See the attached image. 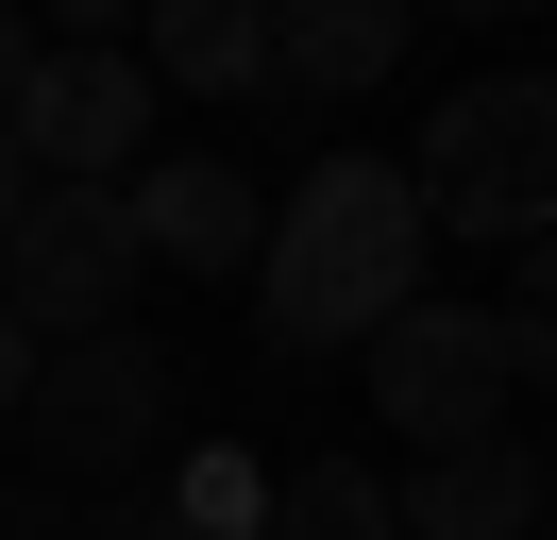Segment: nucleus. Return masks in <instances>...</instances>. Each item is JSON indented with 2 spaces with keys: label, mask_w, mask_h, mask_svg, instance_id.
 <instances>
[{
  "label": "nucleus",
  "mask_w": 557,
  "mask_h": 540,
  "mask_svg": "<svg viewBox=\"0 0 557 540\" xmlns=\"http://www.w3.org/2000/svg\"><path fill=\"white\" fill-rule=\"evenodd\" d=\"M35 51H51L35 17H0V119H17V85H35Z\"/></svg>",
  "instance_id": "obj_13"
},
{
  "label": "nucleus",
  "mask_w": 557,
  "mask_h": 540,
  "mask_svg": "<svg viewBox=\"0 0 557 540\" xmlns=\"http://www.w3.org/2000/svg\"><path fill=\"white\" fill-rule=\"evenodd\" d=\"M388 540H541V439H456L388 490Z\"/></svg>",
  "instance_id": "obj_9"
},
{
  "label": "nucleus",
  "mask_w": 557,
  "mask_h": 540,
  "mask_svg": "<svg viewBox=\"0 0 557 540\" xmlns=\"http://www.w3.org/2000/svg\"><path fill=\"white\" fill-rule=\"evenodd\" d=\"M170 405H186V371L152 355L136 321H119V338H69V355H35V405H17V439L51 456V490H102V472H152Z\"/></svg>",
  "instance_id": "obj_4"
},
{
  "label": "nucleus",
  "mask_w": 557,
  "mask_h": 540,
  "mask_svg": "<svg viewBox=\"0 0 557 540\" xmlns=\"http://www.w3.org/2000/svg\"><path fill=\"white\" fill-rule=\"evenodd\" d=\"M170 524L186 540H253V524H271V472H253V456H186V506H170Z\"/></svg>",
  "instance_id": "obj_12"
},
{
  "label": "nucleus",
  "mask_w": 557,
  "mask_h": 540,
  "mask_svg": "<svg viewBox=\"0 0 557 540\" xmlns=\"http://www.w3.org/2000/svg\"><path fill=\"white\" fill-rule=\"evenodd\" d=\"M17 202H35V169H17V152H0V220H17Z\"/></svg>",
  "instance_id": "obj_16"
},
{
  "label": "nucleus",
  "mask_w": 557,
  "mask_h": 540,
  "mask_svg": "<svg viewBox=\"0 0 557 540\" xmlns=\"http://www.w3.org/2000/svg\"><path fill=\"white\" fill-rule=\"evenodd\" d=\"M406 0H271V51H253V101L271 119H305V101H372L388 68H406Z\"/></svg>",
  "instance_id": "obj_8"
},
{
  "label": "nucleus",
  "mask_w": 557,
  "mask_h": 540,
  "mask_svg": "<svg viewBox=\"0 0 557 540\" xmlns=\"http://www.w3.org/2000/svg\"><path fill=\"white\" fill-rule=\"evenodd\" d=\"M406 202H422V236H507V254H541V220H557V85L541 68L456 85L440 119H422V152H406Z\"/></svg>",
  "instance_id": "obj_2"
},
{
  "label": "nucleus",
  "mask_w": 557,
  "mask_h": 540,
  "mask_svg": "<svg viewBox=\"0 0 557 540\" xmlns=\"http://www.w3.org/2000/svg\"><path fill=\"white\" fill-rule=\"evenodd\" d=\"M102 540H186V524H170V506H119V524H102Z\"/></svg>",
  "instance_id": "obj_15"
},
{
  "label": "nucleus",
  "mask_w": 557,
  "mask_h": 540,
  "mask_svg": "<svg viewBox=\"0 0 557 540\" xmlns=\"http://www.w3.org/2000/svg\"><path fill=\"white\" fill-rule=\"evenodd\" d=\"M119 236H136V270L253 287V236H271V202H253L220 152H136V169H119Z\"/></svg>",
  "instance_id": "obj_7"
},
{
  "label": "nucleus",
  "mask_w": 557,
  "mask_h": 540,
  "mask_svg": "<svg viewBox=\"0 0 557 540\" xmlns=\"http://www.w3.org/2000/svg\"><path fill=\"white\" fill-rule=\"evenodd\" d=\"M355 355H372V405L422 439V456L507 439V405H523V371H507V338H490V304H440V287H422L406 321H372Z\"/></svg>",
  "instance_id": "obj_5"
},
{
  "label": "nucleus",
  "mask_w": 557,
  "mask_h": 540,
  "mask_svg": "<svg viewBox=\"0 0 557 540\" xmlns=\"http://www.w3.org/2000/svg\"><path fill=\"white\" fill-rule=\"evenodd\" d=\"M136 236H119V186H35L17 220H0V321L35 338V355H69V338H119L136 321Z\"/></svg>",
  "instance_id": "obj_3"
},
{
  "label": "nucleus",
  "mask_w": 557,
  "mask_h": 540,
  "mask_svg": "<svg viewBox=\"0 0 557 540\" xmlns=\"http://www.w3.org/2000/svg\"><path fill=\"white\" fill-rule=\"evenodd\" d=\"M0 152L35 169V186H119V169L152 152V85L136 51H35V85H17V119H0Z\"/></svg>",
  "instance_id": "obj_6"
},
{
  "label": "nucleus",
  "mask_w": 557,
  "mask_h": 540,
  "mask_svg": "<svg viewBox=\"0 0 557 540\" xmlns=\"http://www.w3.org/2000/svg\"><path fill=\"white\" fill-rule=\"evenodd\" d=\"M17 405H35V338L0 321V422H17Z\"/></svg>",
  "instance_id": "obj_14"
},
{
  "label": "nucleus",
  "mask_w": 557,
  "mask_h": 540,
  "mask_svg": "<svg viewBox=\"0 0 557 540\" xmlns=\"http://www.w3.org/2000/svg\"><path fill=\"white\" fill-rule=\"evenodd\" d=\"M253 540H388V472H372V456L271 472V524H253Z\"/></svg>",
  "instance_id": "obj_11"
},
{
  "label": "nucleus",
  "mask_w": 557,
  "mask_h": 540,
  "mask_svg": "<svg viewBox=\"0 0 557 540\" xmlns=\"http://www.w3.org/2000/svg\"><path fill=\"white\" fill-rule=\"evenodd\" d=\"M422 202H406V169L388 152H321L305 186L271 202V236H253V338H271L287 371L305 355H355L372 321H406L422 304Z\"/></svg>",
  "instance_id": "obj_1"
},
{
  "label": "nucleus",
  "mask_w": 557,
  "mask_h": 540,
  "mask_svg": "<svg viewBox=\"0 0 557 540\" xmlns=\"http://www.w3.org/2000/svg\"><path fill=\"white\" fill-rule=\"evenodd\" d=\"M253 51H271V0H152L136 34V85H203V101H253Z\"/></svg>",
  "instance_id": "obj_10"
}]
</instances>
